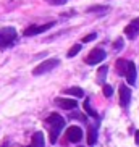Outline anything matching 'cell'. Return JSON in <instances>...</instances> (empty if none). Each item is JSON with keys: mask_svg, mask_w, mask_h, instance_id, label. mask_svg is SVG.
Listing matches in <instances>:
<instances>
[{"mask_svg": "<svg viewBox=\"0 0 139 147\" xmlns=\"http://www.w3.org/2000/svg\"><path fill=\"white\" fill-rule=\"evenodd\" d=\"M125 34L128 39H136L139 36V18L138 20H133V21L125 28Z\"/></svg>", "mask_w": 139, "mask_h": 147, "instance_id": "obj_9", "label": "cell"}, {"mask_svg": "<svg viewBox=\"0 0 139 147\" xmlns=\"http://www.w3.org/2000/svg\"><path fill=\"white\" fill-rule=\"evenodd\" d=\"M58 65H60V60H58V58H47V60H44L40 65H37L32 69V74H34V76H39V74L49 73V71H52V69Z\"/></svg>", "mask_w": 139, "mask_h": 147, "instance_id": "obj_3", "label": "cell"}, {"mask_svg": "<svg viewBox=\"0 0 139 147\" xmlns=\"http://www.w3.org/2000/svg\"><path fill=\"white\" fill-rule=\"evenodd\" d=\"M55 104L63 110H73V108L78 107V102L74 99H70V97H66V99L65 97H58V99H55Z\"/></svg>", "mask_w": 139, "mask_h": 147, "instance_id": "obj_10", "label": "cell"}, {"mask_svg": "<svg viewBox=\"0 0 139 147\" xmlns=\"http://www.w3.org/2000/svg\"><path fill=\"white\" fill-rule=\"evenodd\" d=\"M16 37H18V34H16L15 28L8 26V28L0 29V47H10L16 40Z\"/></svg>", "mask_w": 139, "mask_h": 147, "instance_id": "obj_2", "label": "cell"}, {"mask_svg": "<svg viewBox=\"0 0 139 147\" xmlns=\"http://www.w3.org/2000/svg\"><path fill=\"white\" fill-rule=\"evenodd\" d=\"M26 147H32V146H26Z\"/></svg>", "mask_w": 139, "mask_h": 147, "instance_id": "obj_25", "label": "cell"}, {"mask_svg": "<svg viewBox=\"0 0 139 147\" xmlns=\"http://www.w3.org/2000/svg\"><path fill=\"white\" fill-rule=\"evenodd\" d=\"M70 118H78V120H81V121H86V117H84L83 113H71Z\"/></svg>", "mask_w": 139, "mask_h": 147, "instance_id": "obj_21", "label": "cell"}, {"mask_svg": "<svg viewBox=\"0 0 139 147\" xmlns=\"http://www.w3.org/2000/svg\"><path fill=\"white\" fill-rule=\"evenodd\" d=\"M112 94H113L112 86H109V84H104V95H105V97H112Z\"/></svg>", "mask_w": 139, "mask_h": 147, "instance_id": "obj_20", "label": "cell"}, {"mask_svg": "<svg viewBox=\"0 0 139 147\" xmlns=\"http://www.w3.org/2000/svg\"><path fill=\"white\" fill-rule=\"evenodd\" d=\"M105 58H107V53H105L104 49H94L86 57V63L87 65H97L100 61H104Z\"/></svg>", "mask_w": 139, "mask_h": 147, "instance_id": "obj_4", "label": "cell"}, {"mask_svg": "<svg viewBox=\"0 0 139 147\" xmlns=\"http://www.w3.org/2000/svg\"><path fill=\"white\" fill-rule=\"evenodd\" d=\"M81 49H83V45H81V44H74L73 47H71V49L68 50V58H73L74 55H78Z\"/></svg>", "mask_w": 139, "mask_h": 147, "instance_id": "obj_16", "label": "cell"}, {"mask_svg": "<svg viewBox=\"0 0 139 147\" xmlns=\"http://www.w3.org/2000/svg\"><path fill=\"white\" fill-rule=\"evenodd\" d=\"M53 26H55V21H50V23H47V24H40V26L32 24V26L26 28L23 34L24 36H36V34H40V32H45V31H49L50 28H53Z\"/></svg>", "mask_w": 139, "mask_h": 147, "instance_id": "obj_5", "label": "cell"}, {"mask_svg": "<svg viewBox=\"0 0 139 147\" xmlns=\"http://www.w3.org/2000/svg\"><path fill=\"white\" fill-rule=\"evenodd\" d=\"M109 71V66H102V68L99 69V81L104 84V78H105V73Z\"/></svg>", "mask_w": 139, "mask_h": 147, "instance_id": "obj_17", "label": "cell"}, {"mask_svg": "<svg viewBox=\"0 0 139 147\" xmlns=\"http://www.w3.org/2000/svg\"><path fill=\"white\" fill-rule=\"evenodd\" d=\"M49 2H52L53 5H65L68 0H49Z\"/></svg>", "mask_w": 139, "mask_h": 147, "instance_id": "obj_23", "label": "cell"}, {"mask_svg": "<svg viewBox=\"0 0 139 147\" xmlns=\"http://www.w3.org/2000/svg\"><path fill=\"white\" fill-rule=\"evenodd\" d=\"M125 76H126V81H128V84H130V86H134V84H136V76H138V73H136L134 61H130V60H128V63H126V69H125Z\"/></svg>", "mask_w": 139, "mask_h": 147, "instance_id": "obj_7", "label": "cell"}, {"mask_svg": "<svg viewBox=\"0 0 139 147\" xmlns=\"http://www.w3.org/2000/svg\"><path fill=\"white\" fill-rule=\"evenodd\" d=\"M97 37V32H91V34H87L83 37V44H87V42H91V40H94Z\"/></svg>", "mask_w": 139, "mask_h": 147, "instance_id": "obj_18", "label": "cell"}, {"mask_svg": "<svg viewBox=\"0 0 139 147\" xmlns=\"http://www.w3.org/2000/svg\"><path fill=\"white\" fill-rule=\"evenodd\" d=\"M83 107H84V110H86V113L89 115V117H97V112L94 110V108H91V105H89V99H84Z\"/></svg>", "mask_w": 139, "mask_h": 147, "instance_id": "obj_15", "label": "cell"}, {"mask_svg": "<svg viewBox=\"0 0 139 147\" xmlns=\"http://www.w3.org/2000/svg\"><path fill=\"white\" fill-rule=\"evenodd\" d=\"M65 94L68 95H73V97H84V91L81 87H70V89H65Z\"/></svg>", "mask_w": 139, "mask_h": 147, "instance_id": "obj_13", "label": "cell"}, {"mask_svg": "<svg viewBox=\"0 0 139 147\" xmlns=\"http://www.w3.org/2000/svg\"><path fill=\"white\" fill-rule=\"evenodd\" d=\"M2 147H3V146H2Z\"/></svg>", "mask_w": 139, "mask_h": 147, "instance_id": "obj_26", "label": "cell"}, {"mask_svg": "<svg viewBox=\"0 0 139 147\" xmlns=\"http://www.w3.org/2000/svg\"><path fill=\"white\" fill-rule=\"evenodd\" d=\"M136 144H138V146H139V129L136 131Z\"/></svg>", "mask_w": 139, "mask_h": 147, "instance_id": "obj_24", "label": "cell"}, {"mask_svg": "<svg viewBox=\"0 0 139 147\" xmlns=\"http://www.w3.org/2000/svg\"><path fill=\"white\" fill-rule=\"evenodd\" d=\"M66 138H68L70 142H79L81 139H83V131L79 126H70L68 129H66Z\"/></svg>", "mask_w": 139, "mask_h": 147, "instance_id": "obj_8", "label": "cell"}, {"mask_svg": "<svg viewBox=\"0 0 139 147\" xmlns=\"http://www.w3.org/2000/svg\"><path fill=\"white\" fill-rule=\"evenodd\" d=\"M126 63H128V60H123V58L117 60V63H115V68H117V73H118V74H123V76H125Z\"/></svg>", "mask_w": 139, "mask_h": 147, "instance_id": "obj_14", "label": "cell"}, {"mask_svg": "<svg viewBox=\"0 0 139 147\" xmlns=\"http://www.w3.org/2000/svg\"><path fill=\"white\" fill-rule=\"evenodd\" d=\"M123 45H125V42H123L121 37H118V39L113 42V49H115V50H120V49H123Z\"/></svg>", "mask_w": 139, "mask_h": 147, "instance_id": "obj_19", "label": "cell"}, {"mask_svg": "<svg viewBox=\"0 0 139 147\" xmlns=\"http://www.w3.org/2000/svg\"><path fill=\"white\" fill-rule=\"evenodd\" d=\"M32 147H44L45 146V139H44V134L40 133H36L34 136H32V144H31Z\"/></svg>", "mask_w": 139, "mask_h": 147, "instance_id": "obj_12", "label": "cell"}, {"mask_svg": "<svg viewBox=\"0 0 139 147\" xmlns=\"http://www.w3.org/2000/svg\"><path fill=\"white\" fill-rule=\"evenodd\" d=\"M45 125H47L49 136H50V144H55L58 136H60V131L65 126V120L58 113H50L47 117V120H45Z\"/></svg>", "mask_w": 139, "mask_h": 147, "instance_id": "obj_1", "label": "cell"}, {"mask_svg": "<svg viewBox=\"0 0 139 147\" xmlns=\"http://www.w3.org/2000/svg\"><path fill=\"white\" fill-rule=\"evenodd\" d=\"M99 10H100V11H105L107 8H105V7H104V8H100V5H97V7H91V8H87V11L91 13V11H99Z\"/></svg>", "mask_w": 139, "mask_h": 147, "instance_id": "obj_22", "label": "cell"}, {"mask_svg": "<svg viewBox=\"0 0 139 147\" xmlns=\"http://www.w3.org/2000/svg\"><path fill=\"white\" fill-rule=\"evenodd\" d=\"M97 141V131L94 126H87V146H94Z\"/></svg>", "mask_w": 139, "mask_h": 147, "instance_id": "obj_11", "label": "cell"}, {"mask_svg": "<svg viewBox=\"0 0 139 147\" xmlns=\"http://www.w3.org/2000/svg\"><path fill=\"white\" fill-rule=\"evenodd\" d=\"M131 102V89L126 84H120V105L123 108H128Z\"/></svg>", "mask_w": 139, "mask_h": 147, "instance_id": "obj_6", "label": "cell"}]
</instances>
